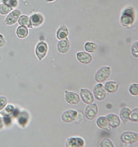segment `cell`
I'll return each instance as SVG.
<instances>
[{
    "label": "cell",
    "instance_id": "obj_1",
    "mask_svg": "<svg viewBox=\"0 0 138 147\" xmlns=\"http://www.w3.org/2000/svg\"><path fill=\"white\" fill-rule=\"evenodd\" d=\"M135 17V12L133 9L131 8H127L124 10L120 17V23L124 27H129L133 24Z\"/></svg>",
    "mask_w": 138,
    "mask_h": 147
},
{
    "label": "cell",
    "instance_id": "obj_2",
    "mask_svg": "<svg viewBox=\"0 0 138 147\" xmlns=\"http://www.w3.org/2000/svg\"><path fill=\"white\" fill-rule=\"evenodd\" d=\"M110 74L111 68L109 67H102L95 74V80L98 83H103L110 77Z\"/></svg>",
    "mask_w": 138,
    "mask_h": 147
},
{
    "label": "cell",
    "instance_id": "obj_3",
    "mask_svg": "<svg viewBox=\"0 0 138 147\" xmlns=\"http://www.w3.org/2000/svg\"><path fill=\"white\" fill-rule=\"evenodd\" d=\"M120 140L122 142L126 145L133 144L138 141V135L133 132H124L120 136Z\"/></svg>",
    "mask_w": 138,
    "mask_h": 147
},
{
    "label": "cell",
    "instance_id": "obj_4",
    "mask_svg": "<svg viewBox=\"0 0 138 147\" xmlns=\"http://www.w3.org/2000/svg\"><path fill=\"white\" fill-rule=\"evenodd\" d=\"M93 95L95 99L100 101L103 100L106 98L107 92L105 87L102 84L99 83L95 86L93 88Z\"/></svg>",
    "mask_w": 138,
    "mask_h": 147
},
{
    "label": "cell",
    "instance_id": "obj_5",
    "mask_svg": "<svg viewBox=\"0 0 138 147\" xmlns=\"http://www.w3.org/2000/svg\"><path fill=\"white\" fill-rule=\"evenodd\" d=\"M78 116V112L74 109L67 110L62 115V119L65 123H71L74 121Z\"/></svg>",
    "mask_w": 138,
    "mask_h": 147
},
{
    "label": "cell",
    "instance_id": "obj_6",
    "mask_svg": "<svg viewBox=\"0 0 138 147\" xmlns=\"http://www.w3.org/2000/svg\"><path fill=\"white\" fill-rule=\"evenodd\" d=\"M98 114V107L95 103L89 104L85 111V116L87 119L92 120L96 118Z\"/></svg>",
    "mask_w": 138,
    "mask_h": 147
},
{
    "label": "cell",
    "instance_id": "obj_7",
    "mask_svg": "<svg viewBox=\"0 0 138 147\" xmlns=\"http://www.w3.org/2000/svg\"><path fill=\"white\" fill-rule=\"evenodd\" d=\"M80 96L83 102L87 104H91L94 101V98L92 92L87 89H81Z\"/></svg>",
    "mask_w": 138,
    "mask_h": 147
},
{
    "label": "cell",
    "instance_id": "obj_8",
    "mask_svg": "<svg viewBox=\"0 0 138 147\" xmlns=\"http://www.w3.org/2000/svg\"><path fill=\"white\" fill-rule=\"evenodd\" d=\"M85 145V140L80 137H70L67 140L66 142L67 147H82Z\"/></svg>",
    "mask_w": 138,
    "mask_h": 147
},
{
    "label": "cell",
    "instance_id": "obj_9",
    "mask_svg": "<svg viewBox=\"0 0 138 147\" xmlns=\"http://www.w3.org/2000/svg\"><path fill=\"white\" fill-rule=\"evenodd\" d=\"M48 52V46L44 42H41L36 46V54L38 59L41 60L46 56Z\"/></svg>",
    "mask_w": 138,
    "mask_h": 147
},
{
    "label": "cell",
    "instance_id": "obj_10",
    "mask_svg": "<svg viewBox=\"0 0 138 147\" xmlns=\"http://www.w3.org/2000/svg\"><path fill=\"white\" fill-rule=\"evenodd\" d=\"M65 100L68 103L72 105H77L79 103L80 98L78 94L67 90L65 91Z\"/></svg>",
    "mask_w": 138,
    "mask_h": 147
},
{
    "label": "cell",
    "instance_id": "obj_11",
    "mask_svg": "<svg viewBox=\"0 0 138 147\" xmlns=\"http://www.w3.org/2000/svg\"><path fill=\"white\" fill-rule=\"evenodd\" d=\"M20 16L21 12L20 10H14L6 18L4 23L6 25H13L17 22Z\"/></svg>",
    "mask_w": 138,
    "mask_h": 147
},
{
    "label": "cell",
    "instance_id": "obj_12",
    "mask_svg": "<svg viewBox=\"0 0 138 147\" xmlns=\"http://www.w3.org/2000/svg\"><path fill=\"white\" fill-rule=\"evenodd\" d=\"M77 59L81 63L85 65L89 64L92 62V56L90 54L85 52H79L77 54Z\"/></svg>",
    "mask_w": 138,
    "mask_h": 147
},
{
    "label": "cell",
    "instance_id": "obj_13",
    "mask_svg": "<svg viewBox=\"0 0 138 147\" xmlns=\"http://www.w3.org/2000/svg\"><path fill=\"white\" fill-rule=\"evenodd\" d=\"M70 49V43L67 38H65L60 41L57 43L58 51L62 54H65L68 52Z\"/></svg>",
    "mask_w": 138,
    "mask_h": 147
},
{
    "label": "cell",
    "instance_id": "obj_14",
    "mask_svg": "<svg viewBox=\"0 0 138 147\" xmlns=\"http://www.w3.org/2000/svg\"><path fill=\"white\" fill-rule=\"evenodd\" d=\"M106 118H107L111 127L116 128L120 125V120L117 115L113 114H109L107 115Z\"/></svg>",
    "mask_w": 138,
    "mask_h": 147
},
{
    "label": "cell",
    "instance_id": "obj_15",
    "mask_svg": "<svg viewBox=\"0 0 138 147\" xmlns=\"http://www.w3.org/2000/svg\"><path fill=\"white\" fill-rule=\"evenodd\" d=\"M96 124L98 127L101 129L107 131L111 130V127L106 117L103 116L99 117L96 121Z\"/></svg>",
    "mask_w": 138,
    "mask_h": 147
},
{
    "label": "cell",
    "instance_id": "obj_16",
    "mask_svg": "<svg viewBox=\"0 0 138 147\" xmlns=\"http://www.w3.org/2000/svg\"><path fill=\"white\" fill-rule=\"evenodd\" d=\"M30 19L32 26L35 27L41 26L44 22V17L41 14H34L31 16Z\"/></svg>",
    "mask_w": 138,
    "mask_h": 147
},
{
    "label": "cell",
    "instance_id": "obj_17",
    "mask_svg": "<svg viewBox=\"0 0 138 147\" xmlns=\"http://www.w3.org/2000/svg\"><path fill=\"white\" fill-rule=\"evenodd\" d=\"M131 114V110L128 107H123L120 109V118L124 124H126L129 121Z\"/></svg>",
    "mask_w": 138,
    "mask_h": 147
},
{
    "label": "cell",
    "instance_id": "obj_18",
    "mask_svg": "<svg viewBox=\"0 0 138 147\" xmlns=\"http://www.w3.org/2000/svg\"><path fill=\"white\" fill-rule=\"evenodd\" d=\"M69 34L68 30L66 26L62 25L56 32V37L59 40H62L67 37Z\"/></svg>",
    "mask_w": 138,
    "mask_h": 147
},
{
    "label": "cell",
    "instance_id": "obj_19",
    "mask_svg": "<svg viewBox=\"0 0 138 147\" xmlns=\"http://www.w3.org/2000/svg\"><path fill=\"white\" fill-rule=\"evenodd\" d=\"M105 88L108 92L114 94L118 91V85L116 82H108L105 84Z\"/></svg>",
    "mask_w": 138,
    "mask_h": 147
},
{
    "label": "cell",
    "instance_id": "obj_20",
    "mask_svg": "<svg viewBox=\"0 0 138 147\" xmlns=\"http://www.w3.org/2000/svg\"><path fill=\"white\" fill-rule=\"evenodd\" d=\"M18 23L21 26H24L28 28H33L30 19L27 16L23 15L20 17L18 20Z\"/></svg>",
    "mask_w": 138,
    "mask_h": 147
},
{
    "label": "cell",
    "instance_id": "obj_21",
    "mask_svg": "<svg viewBox=\"0 0 138 147\" xmlns=\"http://www.w3.org/2000/svg\"><path fill=\"white\" fill-rule=\"evenodd\" d=\"M16 33L19 38H26L28 35V29L26 26H20L17 29Z\"/></svg>",
    "mask_w": 138,
    "mask_h": 147
},
{
    "label": "cell",
    "instance_id": "obj_22",
    "mask_svg": "<svg viewBox=\"0 0 138 147\" xmlns=\"http://www.w3.org/2000/svg\"><path fill=\"white\" fill-rule=\"evenodd\" d=\"M85 49L89 53H94L97 50V45L92 42H87L85 44Z\"/></svg>",
    "mask_w": 138,
    "mask_h": 147
},
{
    "label": "cell",
    "instance_id": "obj_23",
    "mask_svg": "<svg viewBox=\"0 0 138 147\" xmlns=\"http://www.w3.org/2000/svg\"><path fill=\"white\" fill-rule=\"evenodd\" d=\"M12 10V8L9 6L5 4H2L0 5V14L1 15H6L10 13Z\"/></svg>",
    "mask_w": 138,
    "mask_h": 147
},
{
    "label": "cell",
    "instance_id": "obj_24",
    "mask_svg": "<svg viewBox=\"0 0 138 147\" xmlns=\"http://www.w3.org/2000/svg\"><path fill=\"white\" fill-rule=\"evenodd\" d=\"M130 120L131 121L137 122L138 121V109L136 108L131 111Z\"/></svg>",
    "mask_w": 138,
    "mask_h": 147
},
{
    "label": "cell",
    "instance_id": "obj_25",
    "mask_svg": "<svg viewBox=\"0 0 138 147\" xmlns=\"http://www.w3.org/2000/svg\"><path fill=\"white\" fill-rule=\"evenodd\" d=\"M129 91L131 95L134 96H137L138 95V85L137 84H133L131 85Z\"/></svg>",
    "mask_w": 138,
    "mask_h": 147
},
{
    "label": "cell",
    "instance_id": "obj_26",
    "mask_svg": "<svg viewBox=\"0 0 138 147\" xmlns=\"http://www.w3.org/2000/svg\"><path fill=\"white\" fill-rule=\"evenodd\" d=\"M4 4L9 6L11 7H16L18 6L17 0H2Z\"/></svg>",
    "mask_w": 138,
    "mask_h": 147
},
{
    "label": "cell",
    "instance_id": "obj_27",
    "mask_svg": "<svg viewBox=\"0 0 138 147\" xmlns=\"http://www.w3.org/2000/svg\"><path fill=\"white\" fill-rule=\"evenodd\" d=\"M100 147H114L112 142L109 139H104L102 140L100 144Z\"/></svg>",
    "mask_w": 138,
    "mask_h": 147
},
{
    "label": "cell",
    "instance_id": "obj_28",
    "mask_svg": "<svg viewBox=\"0 0 138 147\" xmlns=\"http://www.w3.org/2000/svg\"><path fill=\"white\" fill-rule=\"evenodd\" d=\"M131 52L132 54L136 58L138 57V41H136L133 43L131 47Z\"/></svg>",
    "mask_w": 138,
    "mask_h": 147
},
{
    "label": "cell",
    "instance_id": "obj_29",
    "mask_svg": "<svg viewBox=\"0 0 138 147\" xmlns=\"http://www.w3.org/2000/svg\"><path fill=\"white\" fill-rule=\"evenodd\" d=\"M7 103V101L6 98L4 96L0 97V111H2L5 107Z\"/></svg>",
    "mask_w": 138,
    "mask_h": 147
},
{
    "label": "cell",
    "instance_id": "obj_30",
    "mask_svg": "<svg viewBox=\"0 0 138 147\" xmlns=\"http://www.w3.org/2000/svg\"><path fill=\"white\" fill-rule=\"evenodd\" d=\"M5 40L4 37L2 35H0V48L3 47L5 45Z\"/></svg>",
    "mask_w": 138,
    "mask_h": 147
},
{
    "label": "cell",
    "instance_id": "obj_31",
    "mask_svg": "<svg viewBox=\"0 0 138 147\" xmlns=\"http://www.w3.org/2000/svg\"><path fill=\"white\" fill-rule=\"evenodd\" d=\"M48 2H53V1H54L55 0H47Z\"/></svg>",
    "mask_w": 138,
    "mask_h": 147
}]
</instances>
